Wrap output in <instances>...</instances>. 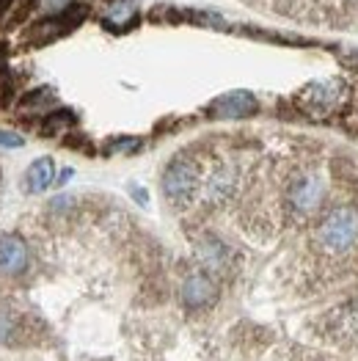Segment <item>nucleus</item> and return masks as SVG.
<instances>
[{
    "label": "nucleus",
    "instance_id": "1",
    "mask_svg": "<svg viewBox=\"0 0 358 361\" xmlns=\"http://www.w3.org/2000/svg\"><path fill=\"white\" fill-rule=\"evenodd\" d=\"M202 166L193 154H177L163 171V193L171 204L187 207L202 190Z\"/></svg>",
    "mask_w": 358,
    "mask_h": 361
},
{
    "label": "nucleus",
    "instance_id": "2",
    "mask_svg": "<svg viewBox=\"0 0 358 361\" xmlns=\"http://www.w3.org/2000/svg\"><path fill=\"white\" fill-rule=\"evenodd\" d=\"M317 245L326 254H345L347 248H353L358 240V210L356 207H333V210L320 221L317 232H314Z\"/></svg>",
    "mask_w": 358,
    "mask_h": 361
},
{
    "label": "nucleus",
    "instance_id": "3",
    "mask_svg": "<svg viewBox=\"0 0 358 361\" xmlns=\"http://www.w3.org/2000/svg\"><path fill=\"white\" fill-rule=\"evenodd\" d=\"M326 199V180L317 171H303L287 188V210L295 218H309Z\"/></svg>",
    "mask_w": 358,
    "mask_h": 361
},
{
    "label": "nucleus",
    "instance_id": "4",
    "mask_svg": "<svg viewBox=\"0 0 358 361\" xmlns=\"http://www.w3.org/2000/svg\"><path fill=\"white\" fill-rule=\"evenodd\" d=\"M259 111V102L251 91H229V94H221L212 105L207 108V114L212 119L221 121H235V119H248Z\"/></svg>",
    "mask_w": 358,
    "mask_h": 361
},
{
    "label": "nucleus",
    "instance_id": "5",
    "mask_svg": "<svg viewBox=\"0 0 358 361\" xmlns=\"http://www.w3.org/2000/svg\"><path fill=\"white\" fill-rule=\"evenodd\" d=\"M237 190V169L229 163H218L207 177L202 180V193L207 204H223Z\"/></svg>",
    "mask_w": 358,
    "mask_h": 361
},
{
    "label": "nucleus",
    "instance_id": "6",
    "mask_svg": "<svg viewBox=\"0 0 358 361\" xmlns=\"http://www.w3.org/2000/svg\"><path fill=\"white\" fill-rule=\"evenodd\" d=\"M218 301V284L207 271H193L182 281V303L187 309H207Z\"/></svg>",
    "mask_w": 358,
    "mask_h": 361
},
{
    "label": "nucleus",
    "instance_id": "7",
    "mask_svg": "<svg viewBox=\"0 0 358 361\" xmlns=\"http://www.w3.org/2000/svg\"><path fill=\"white\" fill-rule=\"evenodd\" d=\"M30 265V248L23 235H0V273L3 276H23Z\"/></svg>",
    "mask_w": 358,
    "mask_h": 361
},
{
    "label": "nucleus",
    "instance_id": "8",
    "mask_svg": "<svg viewBox=\"0 0 358 361\" xmlns=\"http://www.w3.org/2000/svg\"><path fill=\"white\" fill-rule=\"evenodd\" d=\"M80 20H83V8H80V6H69L66 11L42 20L36 28L30 30V42H33V44H44V42H50V39H58V36H63L69 28H75Z\"/></svg>",
    "mask_w": 358,
    "mask_h": 361
},
{
    "label": "nucleus",
    "instance_id": "9",
    "mask_svg": "<svg viewBox=\"0 0 358 361\" xmlns=\"http://www.w3.org/2000/svg\"><path fill=\"white\" fill-rule=\"evenodd\" d=\"M196 251H199V259L202 265L207 268V273H223L232 262V251L229 245L212 235H204L202 240L196 243Z\"/></svg>",
    "mask_w": 358,
    "mask_h": 361
},
{
    "label": "nucleus",
    "instance_id": "10",
    "mask_svg": "<svg viewBox=\"0 0 358 361\" xmlns=\"http://www.w3.org/2000/svg\"><path fill=\"white\" fill-rule=\"evenodd\" d=\"M336 99H339V94H336V89L331 83H311L300 94V108L309 116H326L331 108L336 105Z\"/></svg>",
    "mask_w": 358,
    "mask_h": 361
},
{
    "label": "nucleus",
    "instance_id": "11",
    "mask_svg": "<svg viewBox=\"0 0 358 361\" xmlns=\"http://www.w3.org/2000/svg\"><path fill=\"white\" fill-rule=\"evenodd\" d=\"M138 20V8L132 0H111L102 11V25L113 33H121V30L132 28Z\"/></svg>",
    "mask_w": 358,
    "mask_h": 361
},
{
    "label": "nucleus",
    "instance_id": "12",
    "mask_svg": "<svg viewBox=\"0 0 358 361\" xmlns=\"http://www.w3.org/2000/svg\"><path fill=\"white\" fill-rule=\"evenodd\" d=\"M56 182V160L53 157H39L30 163L25 171V190L28 193H42Z\"/></svg>",
    "mask_w": 358,
    "mask_h": 361
},
{
    "label": "nucleus",
    "instance_id": "13",
    "mask_svg": "<svg viewBox=\"0 0 358 361\" xmlns=\"http://www.w3.org/2000/svg\"><path fill=\"white\" fill-rule=\"evenodd\" d=\"M56 94L53 89H47V86H42V89L30 91L23 97V102H20V111L25 114V116H47V114H53L56 108Z\"/></svg>",
    "mask_w": 358,
    "mask_h": 361
},
{
    "label": "nucleus",
    "instance_id": "14",
    "mask_svg": "<svg viewBox=\"0 0 358 361\" xmlns=\"http://www.w3.org/2000/svg\"><path fill=\"white\" fill-rule=\"evenodd\" d=\"M72 127H75V116L66 108H56L53 114H47L44 121H42V133L44 135H61V133H66Z\"/></svg>",
    "mask_w": 358,
    "mask_h": 361
},
{
    "label": "nucleus",
    "instance_id": "15",
    "mask_svg": "<svg viewBox=\"0 0 358 361\" xmlns=\"http://www.w3.org/2000/svg\"><path fill=\"white\" fill-rule=\"evenodd\" d=\"M72 6V0H39L36 3V11H42V14H61V11H66Z\"/></svg>",
    "mask_w": 358,
    "mask_h": 361
},
{
    "label": "nucleus",
    "instance_id": "16",
    "mask_svg": "<svg viewBox=\"0 0 358 361\" xmlns=\"http://www.w3.org/2000/svg\"><path fill=\"white\" fill-rule=\"evenodd\" d=\"M25 144L23 135H17L14 130H0V149H20Z\"/></svg>",
    "mask_w": 358,
    "mask_h": 361
},
{
    "label": "nucleus",
    "instance_id": "17",
    "mask_svg": "<svg viewBox=\"0 0 358 361\" xmlns=\"http://www.w3.org/2000/svg\"><path fill=\"white\" fill-rule=\"evenodd\" d=\"M138 147H141L138 138H119V141L111 144V152H135Z\"/></svg>",
    "mask_w": 358,
    "mask_h": 361
},
{
    "label": "nucleus",
    "instance_id": "18",
    "mask_svg": "<svg viewBox=\"0 0 358 361\" xmlns=\"http://www.w3.org/2000/svg\"><path fill=\"white\" fill-rule=\"evenodd\" d=\"M69 207H75V199H72V196H56V199L50 202V210L53 212H66Z\"/></svg>",
    "mask_w": 358,
    "mask_h": 361
},
{
    "label": "nucleus",
    "instance_id": "19",
    "mask_svg": "<svg viewBox=\"0 0 358 361\" xmlns=\"http://www.w3.org/2000/svg\"><path fill=\"white\" fill-rule=\"evenodd\" d=\"M8 334H11V320L6 314H0V342H6Z\"/></svg>",
    "mask_w": 358,
    "mask_h": 361
},
{
    "label": "nucleus",
    "instance_id": "20",
    "mask_svg": "<svg viewBox=\"0 0 358 361\" xmlns=\"http://www.w3.org/2000/svg\"><path fill=\"white\" fill-rule=\"evenodd\" d=\"M69 177H72V169H66V171H61V177H56V182H58V185H63V182L69 180Z\"/></svg>",
    "mask_w": 358,
    "mask_h": 361
}]
</instances>
